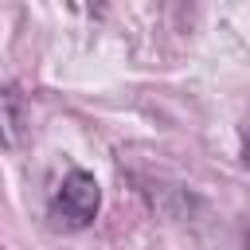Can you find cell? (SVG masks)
<instances>
[{"label":"cell","mask_w":250,"mask_h":250,"mask_svg":"<svg viewBox=\"0 0 250 250\" xmlns=\"http://www.w3.org/2000/svg\"><path fill=\"white\" fill-rule=\"evenodd\" d=\"M98 207H102V188H98V180H94L90 172H82V168H70V172L55 184V191H51V199H47L51 219H55L59 227H66V230L90 227V223L98 219Z\"/></svg>","instance_id":"1"},{"label":"cell","mask_w":250,"mask_h":250,"mask_svg":"<svg viewBox=\"0 0 250 250\" xmlns=\"http://www.w3.org/2000/svg\"><path fill=\"white\" fill-rule=\"evenodd\" d=\"M16 129H20V98L16 90L0 94V145H16Z\"/></svg>","instance_id":"2"},{"label":"cell","mask_w":250,"mask_h":250,"mask_svg":"<svg viewBox=\"0 0 250 250\" xmlns=\"http://www.w3.org/2000/svg\"><path fill=\"white\" fill-rule=\"evenodd\" d=\"M238 250H250V246H238Z\"/></svg>","instance_id":"4"},{"label":"cell","mask_w":250,"mask_h":250,"mask_svg":"<svg viewBox=\"0 0 250 250\" xmlns=\"http://www.w3.org/2000/svg\"><path fill=\"white\" fill-rule=\"evenodd\" d=\"M242 164L250 168V121H246V129H242Z\"/></svg>","instance_id":"3"}]
</instances>
